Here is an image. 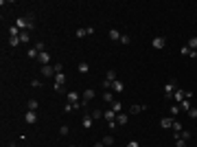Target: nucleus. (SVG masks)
Listing matches in <instances>:
<instances>
[{"label":"nucleus","instance_id":"nucleus-1","mask_svg":"<svg viewBox=\"0 0 197 147\" xmlns=\"http://www.w3.org/2000/svg\"><path fill=\"white\" fill-rule=\"evenodd\" d=\"M15 27L20 31H33L35 29V15L29 13V15H24V18H18L15 20Z\"/></svg>","mask_w":197,"mask_h":147},{"label":"nucleus","instance_id":"nucleus-2","mask_svg":"<svg viewBox=\"0 0 197 147\" xmlns=\"http://www.w3.org/2000/svg\"><path fill=\"white\" fill-rule=\"evenodd\" d=\"M175 90H178V84H175V81H169V84L164 86V97H166V99H173Z\"/></svg>","mask_w":197,"mask_h":147},{"label":"nucleus","instance_id":"nucleus-3","mask_svg":"<svg viewBox=\"0 0 197 147\" xmlns=\"http://www.w3.org/2000/svg\"><path fill=\"white\" fill-rule=\"evenodd\" d=\"M164 44H166V40H164L162 35H156V37L151 40V46L156 48V51H160V48H164Z\"/></svg>","mask_w":197,"mask_h":147},{"label":"nucleus","instance_id":"nucleus-4","mask_svg":"<svg viewBox=\"0 0 197 147\" xmlns=\"http://www.w3.org/2000/svg\"><path fill=\"white\" fill-rule=\"evenodd\" d=\"M79 97H81L79 92H75V90H70V92L66 94V99H68V103H72V106H77V103L81 101V99H79Z\"/></svg>","mask_w":197,"mask_h":147},{"label":"nucleus","instance_id":"nucleus-5","mask_svg":"<svg viewBox=\"0 0 197 147\" xmlns=\"http://www.w3.org/2000/svg\"><path fill=\"white\" fill-rule=\"evenodd\" d=\"M24 121H27L29 125H35L37 123V112H33V110H29L27 114H24Z\"/></svg>","mask_w":197,"mask_h":147},{"label":"nucleus","instance_id":"nucleus-6","mask_svg":"<svg viewBox=\"0 0 197 147\" xmlns=\"http://www.w3.org/2000/svg\"><path fill=\"white\" fill-rule=\"evenodd\" d=\"M173 99H175V103L180 106V103H182V101L186 99V90H182V88H178V90H175V94H173Z\"/></svg>","mask_w":197,"mask_h":147},{"label":"nucleus","instance_id":"nucleus-7","mask_svg":"<svg viewBox=\"0 0 197 147\" xmlns=\"http://www.w3.org/2000/svg\"><path fill=\"white\" fill-rule=\"evenodd\" d=\"M92 123H94L92 114H88V112H86V114H83V119H81V125H83L86 130H90V128H92Z\"/></svg>","mask_w":197,"mask_h":147},{"label":"nucleus","instance_id":"nucleus-8","mask_svg":"<svg viewBox=\"0 0 197 147\" xmlns=\"http://www.w3.org/2000/svg\"><path fill=\"white\" fill-rule=\"evenodd\" d=\"M42 75H44V77L55 75V66H51V64H48V66H42Z\"/></svg>","mask_w":197,"mask_h":147},{"label":"nucleus","instance_id":"nucleus-9","mask_svg":"<svg viewBox=\"0 0 197 147\" xmlns=\"http://www.w3.org/2000/svg\"><path fill=\"white\" fill-rule=\"evenodd\" d=\"M173 121H175L173 116H164V119H160V125L162 128H173Z\"/></svg>","mask_w":197,"mask_h":147},{"label":"nucleus","instance_id":"nucleus-10","mask_svg":"<svg viewBox=\"0 0 197 147\" xmlns=\"http://www.w3.org/2000/svg\"><path fill=\"white\" fill-rule=\"evenodd\" d=\"M103 119L107 121V123H110V121H116V112L110 108V110H105V112H103Z\"/></svg>","mask_w":197,"mask_h":147},{"label":"nucleus","instance_id":"nucleus-11","mask_svg":"<svg viewBox=\"0 0 197 147\" xmlns=\"http://www.w3.org/2000/svg\"><path fill=\"white\" fill-rule=\"evenodd\" d=\"M31 42V31H22L20 33V44H29Z\"/></svg>","mask_w":197,"mask_h":147},{"label":"nucleus","instance_id":"nucleus-12","mask_svg":"<svg viewBox=\"0 0 197 147\" xmlns=\"http://www.w3.org/2000/svg\"><path fill=\"white\" fill-rule=\"evenodd\" d=\"M92 97H94V90H92V88H88V90H83V94H81V99H83L86 103H90V99H92Z\"/></svg>","mask_w":197,"mask_h":147},{"label":"nucleus","instance_id":"nucleus-13","mask_svg":"<svg viewBox=\"0 0 197 147\" xmlns=\"http://www.w3.org/2000/svg\"><path fill=\"white\" fill-rule=\"evenodd\" d=\"M103 101H105V103H110V106L116 101V99H114V92H112V90H105V94H103Z\"/></svg>","mask_w":197,"mask_h":147},{"label":"nucleus","instance_id":"nucleus-14","mask_svg":"<svg viewBox=\"0 0 197 147\" xmlns=\"http://www.w3.org/2000/svg\"><path fill=\"white\" fill-rule=\"evenodd\" d=\"M40 62H42V66H48V64H51V55H48L46 51L44 53H40V57H37Z\"/></svg>","mask_w":197,"mask_h":147},{"label":"nucleus","instance_id":"nucleus-15","mask_svg":"<svg viewBox=\"0 0 197 147\" xmlns=\"http://www.w3.org/2000/svg\"><path fill=\"white\" fill-rule=\"evenodd\" d=\"M123 90H125V86H123V81H112V92H123Z\"/></svg>","mask_w":197,"mask_h":147},{"label":"nucleus","instance_id":"nucleus-16","mask_svg":"<svg viewBox=\"0 0 197 147\" xmlns=\"http://www.w3.org/2000/svg\"><path fill=\"white\" fill-rule=\"evenodd\" d=\"M66 84V75H64V72H57V75H55V86H64Z\"/></svg>","mask_w":197,"mask_h":147},{"label":"nucleus","instance_id":"nucleus-17","mask_svg":"<svg viewBox=\"0 0 197 147\" xmlns=\"http://www.w3.org/2000/svg\"><path fill=\"white\" fill-rule=\"evenodd\" d=\"M116 123H118V125H125V123H127V114H125V112L116 114Z\"/></svg>","mask_w":197,"mask_h":147},{"label":"nucleus","instance_id":"nucleus-18","mask_svg":"<svg viewBox=\"0 0 197 147\" xmlns=\"http://www.w3.org/2000/svg\"><path fill=\"white\" fill-rule=\"evenodd\" d=\"M77 68H79L81 75H86V72L90 70V64H88V62H79V66H77Z\"/></svg>","mask_w":197,"mask_h":147},{"label":"nucleus","instance_id":"nucleus-19","mask_svg":"<svg viewBox=\"0 0 197 147\" xmlns=\"http://www.w3.org/2000/svg\"><path fill=\"white\" fill-rule=\"evenodd\" d=\"M145 110H147V106H132V108H129L132 114H140V112H145Z\"/></svg>","mask_w":197,"mask_h":147},{"label":"nucleus","instance_id":"nucleus-20","mask_svg":"<svg viewBox=\"0 0 197 147\" xmlns=\"http://www.w3.org/2000/svg\"><path fill=\"white\" fill-rule=\"evenodd\" d=\"M169 114H171V116H173V119H175V116L180 114V106H178V103H173V106H171V108H169Z\"/></svg>","mask_w":197,"mask_h":147},{"label":"nucleus","instance_id":"nucleus-21","mask_svg":"<svg viewBox=\"0 0 197 147\" xmlns=\"http://www.w3.org/2000/svg\"><path fill=\"white\" fill-rule=\"evenodd\" d=\"M110 40H112V42H120V33H118L116 29H112V31H110Z\"/></svg>","mask_w":197,"mask_h":147},{"label":"nucleus","instance_id":"nucleus-22","mask_svg":"<svg viewBox=\"0 0 197 147\" xmlns=\"http://www.w3.org/2000/svg\"><path fill=\"white\" fill-rule=\"evenodd\" d=\"M110 108H112V110H114L116 114H120V112H123V103H120V101H114V103H112Z\"/></svg>","mask_w":197,"mask_h":147},{"label":"nucleus","instance_id":"nucleus-23","mask_svg":"<svg viewBox=\"0 0 197 147\" xmlns=\"http://www.w3.org/2000/svg\"><path fill=\"white\" fill-rule=\"evenodd\" d=\"M27 108H29V110H33V112H35V110H37V108H40V103H37V101H35V99H29V103H27Z\"/></svg>","mask_w":197,"mask_h":147},{"label":"nucleus","instance_id":"nucleus-24","mask_svg":"<svg viewBox=\"0 0 197 147\" xmlns=\"http://www.w3.org/2000/svg\"><path fill=\"white\" fill-rule=\"evenodd\" d=\"M103 145H105V147H112V145H114V136H110V134L103 136Z\"/></svg>","mask_w":197,"mask_h":147},{"label":"nucleus","instance_id":"nucleus-25","mask_svg":"<svg viewBox=\"0 0 197 147\" xmlns=\"http://www.w3.org/2000/svg\"><path fill=\"white\" fill-rule=\"evenodd\" d=\"M27 55H29L31 59H37V57H40V53H37V48H35V46H33V48H29V53H27Z\"/></svg>","mask_w":197,"mask_h":147},{"label":"nucleus","instance_id":"nucleus-26","mask_svg":"<svg viewBox=\"0 0 197 147\" xmlns=\"http://www.w3.org/2000/svg\"><path fill=\"white\" fill-rule=\"evenodd\" d=\"M103 112H105V110H92L90 114H92V119L96 121V119H103Z\"/></svg>","mask_w":197,"mask_h":147},{"label":"nucleus","instance_id":"nucleus-27","mask_svg":"<svg viewBox=\"0 0 197 147\" xmlns=\"http://www.w3.org/2000/svg\"><path fill=\"white\" fill-rule=\"evenodd\" d=\"M188 48H191V51H197V37H191L188 40V44H186Z\"/></svg>","mask_w":197,"mask_h":147},{"label":"nucleus","instance_id":"nucleus-28","mask_svg":"<svg viewBox=\"0 0 197 147\" xmlns=\"http://www.w3.org/2000/svg\"><path fill=\"white\" fill-rule=\"evenodd\" d=\"M180 110H186V112H188V110H191V99H184V101L180 103Z\"/></svg>","mask_w":197,"mask_h":147},{"label":"nucleus","instance_id":"nucleus-29","mask_svg":"<svg viewBox=\"0 0 197 147\" xmlns=\"http://www.w3.org/2000/svg\"><path fill=\"white\" fill-rule=\"evenodd\" d=\"M105 79H107V81H116V70H107Z\"/></svg>","mask_w":197,"mask_h":147},{"label":"nucleus","instance_id":"nucleus-30","mask_svg":"<svg viewBox=\"0 0 197 147\" xmlns=\"http://www.w3.org/2000/svg\"><path fill=\"white\" fill-rule=\"evenodd\" d=\"M180 138H184V141L188 143V141H191V132H188V130H182V132H180Z\"/></svg>","mask_w":197,"mask_h":147},{"label":"nucleus","instance_id":"nucleus-31","mask_svg":"<svg viewBox=\"0 0 197 147\" xmlns=\"http://www.w3.org/2000/svg\"><path fill=\"white\" fill-rule=\"evenodd\" d=\"M35 48H37V53H44L46 51V44L44 42H35Z\"/></svg>","mask_w":197,"mask_h":147},{"label":"nucleus","instance_id":"nucleus-32","mask_svg":"<svg viewBox=\"0 0 197 147\" xmlns=\"http://www.w3.org/2000/svg\"><path fill=\"white\" fill-rule=\"evenodd\" d=\"M18 44H20V37H9V46L11 48H15Z\"/></svg>","mask_w":197,"mask_h":147},{"label":"nucleus","instance_id":"nucleus-33","mask_svg":"<svg viewBox=\"0 0 197 147\" xmlns=\"http://www.w3.org/2000/svg\"><path fill=\"white\" fill-rule=\"evenodd\" d=\"M59 134H61V136H68V134H70V128H68V125H61V128H59Z\"/></svg>","mask_w":197,"mask_h":147},{"label":"nucleus","instance_id":"nucleus-34","mask_svg":"<svg viewBox=\"0 0 197 147\" xmlns=\"http://www.w3.org/2000/svg\"><path fill=\"white\" fill-rule=\"evenodd\" d=\"M53 88H55V92H57V94H68L64 86H53Z\"/></svg>","mask_w":197,"mask_h":147},{"label":"nucleus","instance_id":"nucleus-35","mask_svg":"<svg viewBox=\"0 0 197 147\" xmlns=\"http://www.w3.org/2000/svg\"><path fill=\"white\" fill-rule=\"evenodd\" d=\"M57 72H64V64H61V62L55 64V75H57Z\"/></svg>","mask_w":197,"mask_h":147},{"label":"nucleus","instance_id":"nucleus-36","mask_svg":"<svg viewBox=\"0 0 197 147\" xmlns=\"http://www.w3.org/2000/svg\"><path fill=\"white\" fill-rule=\"evenodd\" d=\"M75 35H77V37H86V35H88V31H86V29H77V33H75Z\"/></svg>","mask_w":197,"mask_h":147},{"label":"nucleus","instance_id":"nucleus-37","mask_svg":"<svg viewBox=\"0 0 197 147\" xmlns=\"http://www.w3.org/2000/svg\"><path fill=\"white\" fill-rule=\"evenodd\" d=\"M132 40H129V35H120V42L118 44H129Z\"/></svg>","mask_w":197,"mask_h":147},{"label":"nucleus","instance_id":"nucleus-38","mask_svg":"<svg viewBox=\"0 0 197 147\" xmlns=\"http://www.w3.org/2000/svg\"><path fill=\"white\" fill-rule=\"evenodd\" d=\"M182 55H186V57H191V48L188 46H182V51H180Z\"/></svg>","mask_w":197,"mask_h":147},{"label":"nucleus","instance_id":"nucleus-39","mask_svg":"<svg viewBox=\"0 0 197 147\" xmlns=\"http://www.w3.org/2000/svg\"><path fill=\"white\" fill-rule=\"evenodd\" d=\"M188 116H191V119H197V108H191V110H188Z\"/></svg>","mask_w":197,"mask_h":147},{"label":"nucleus","instance_id":"nucleus-40","mask_svg":"<svg viewBox=\"0 0 197 147\" xmlns=\"http://www.w3.org/2000/svg\"><path fill=\"white\" fill-rule=\"evenodd\" d=\"M175 143H178V147H186V145H188L184 138H175Z\"/></svg>","mask_w":197,"mask_h":147},{"label":"nucleus","instance_id":"nucleus-41","mask_svg":"<svg viewBox=\"0 0 197 147\" xmlns=\"http://www.w3.org/2000/svg\"><path fill=\"white\" fill-rule=\"evenodd\" d=\"M31 84H33V86H35V88H42V79H33V81H31Z\"/></svg>","mask_w":197,"mask_h":147},{"label":"nucleus","instance_id":"nucleus-42","mask_svg":"<svg viewBox=\"0 0 197 147\" xmlns=\"http://www.w3.org/2000/svg\"><path fill=\"white\" fill-rule=\"evenodd\" d=\"M127 147H140V145H138V141H129V143H127Z\"/></svg>","mask_w":197,"mask_h":147},{"label":"nucleus","instance_id":"nucleus-43","mask_svg":"<svg viewBox=\"0 0 197 147\" xmlns=\"http://www.w3.org/2000/svg\"><path fill=\"white\" fill-rule=\"evenodd\" d=\"M92 147H105V145H103V141H98V143H94Z\"/></svg>","mask_w":197,"mask_h":147},{"label":"nucleus","instance_id":"nucleus-44","mask_svg":"<svg viewBox=\"0 0 197 147\" xmlns=\"http://www.w3.org/2000/svg\"><path fill=\"white\" fill-rule=\"evenodd\" d=\"M7 147H15V145H13V143H9V145H7Z\"/></svg>","mask_w":197,"mask_h":147},{"label":"nucleus","instance_id":"nucleus-45","mask_svg":"<svg viewBox=\"0 0 197 147\" xmlns=\"http://www.w3.org/2000/svg\"><path fill=\"white\" fill-rule=\"evenodd\" d=\"M70 147H77V145H70Z\"/></svg>","mask_w":197,"mask_h":147}]
</instances>
